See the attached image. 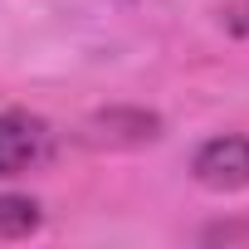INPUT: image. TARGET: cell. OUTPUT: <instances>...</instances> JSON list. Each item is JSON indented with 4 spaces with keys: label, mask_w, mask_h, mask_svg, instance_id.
Segmentation results:
<instances>
[{
    "label": "cell",
    "mask_w": 249,
    "mask_h": 249,
    "mask_svg": "<svg viewBox=\"0 0 249 249\" xmlns=\"http://www.w3.org/2000/svg\"><path fill=\"white\" fill-rule=\"evenodd\" d=\"M54 152V132L49 122L35 112H0V181L35 171L44 157Z\"/></svg>",
    "instance_id": "cell-1"
},
{
    "label": "cell",
    "mask_w": 249,
    "mask_h": 249,
    "mask_svg": "<svg viewBox=\"0 0 249 249\" xmlns=\"http://www.w3.org/2000/svg\"><path fill=\"white\" fill-rule=\"evenodd\" d=\"M44 225L39 200L30 196H0V239H30Z\"/></svg>",
    "instance_id": "cell-3"
},
{
    "label": "cell",
    "mask_w": 249,
    "mask_h": 249,
    "mask_svg": "<svg viewBox=\"0 0 249 249\" xmlns=\"http://www.w3.org/2000/svg\"><path fill=\"white\" fill-rule=\"evenodd\" d=\"M191 176L205 191H244L249 186V137H210L191 157Z\"/></svg>",
    "instance_id": "cell-2"
}]
</instances>
